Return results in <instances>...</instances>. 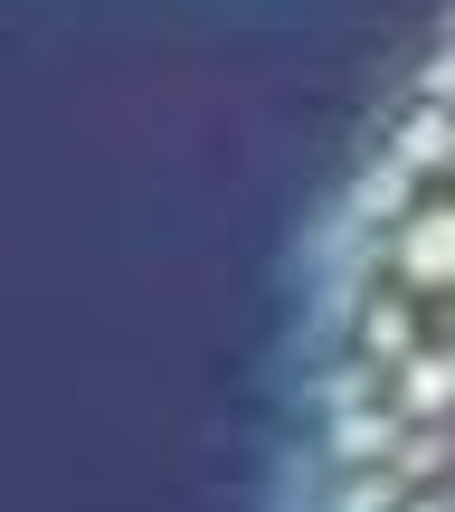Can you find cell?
I'll return each instance as SVG.
<instances>
[{"label":"cell","mask_w":455,"mask_h":512,"mask_svg":"<svg viewBox=\"0 0 455 512\" xmlns=\"http://www.w3.org/2000/svg\"><path fill=\"white\" fill-rule=\"evenodd\" d=\"M304 512H455V19L370 124L304 304Z\"/></svg>","instance_id":"1"}]
</instances>
